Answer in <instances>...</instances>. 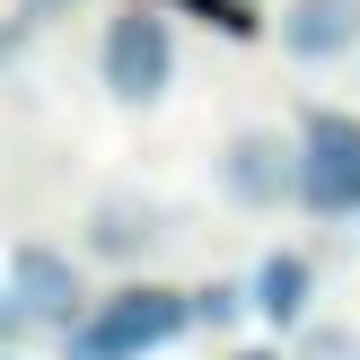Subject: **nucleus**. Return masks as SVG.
<instances>
[{
    "mask_svg": "<svg viewBox=\"0 0 360 360\" xmlns=\"http://www.w3.org/2000/svg\"><path fill=\"white\" fill-rule=\"evenodd\" d=\"M193 334V299L176 281H123V290L88 299V316L62 334V360H150Z\"/></svg>",
    "mask_w": 360,
    "mask_h": 360,
    "instance_id": "nucleus-1",
    "label": "nucleus"
},
{
    "mask_svg": "<svg viewBox=\"0 0 360 360\" xmlns=\"http://www.w3.org/2000/svg\"><path fill=\"white\" fill-rule=\"evenodd\" d=\"M176 27L158 9H105V27H97V88L123 105V115H150V105H167V88H176Z\"/></svg>",
    "mask_w": 360,
    "mask_h": 360,
    "instance_id": "nucleus-2",
    "label": "nucleus"
},
{
    "mask_svg": "<svg viewBox=\"0 0 360 360\" xmlns=\"http://www.w3.org/2000/svg\"><path fill=\"white\" fill-rule=\"evenodd\" d=\"M211 185H220L229 211L246 220H273V211H299V141L281 123H238L211 158Z\"/></svg>",
    "mask_w": 360,
    "mask_h": 360,
    "instance_id": "nucleus-3",
    "label": "nucleus"
},
{
    "mask_svg": "<svg viewBox=\"0 0 360 360\" xmlns=\"http://www.w3.org/2000/svg\"><path fill=\"white\" fill-rule=\"evenodd\" d=\"M299 211L308 220H360V115L299 105Z\"/></svg>",
    "mask_w": 360,
    "mask_h": 360,
    "instance_id": "nucleus-4",
    "label": "nucleus"
},
{
    "mask_svg": "<svg viewBox=\"0 0 360 360\" xmlns=\"http://www.w3.org/2000/svg\"><path fill=\"white\" fill-rule=\"evenodd\" d=\"M9 299H18V316H27L35 334H70L88 316V273H79V255L70 246H44V238H27V246H9Z\"/></svg>",
    "mask_w": 360,
    "mask_h": 360,
    "instance_id": "nucleus-5",
    "label": "nucleus"
},
{
    "mask_svg": "<svg viewBox=\"0 0 360 360\" xmlns=\"http://www.w3.org/2000/svg\"><path fill=\"white\" fill-rule=\"evenodd\" d=\"M79 246L105 273H141V264H158V246H167V211H158L150 193H132V185H105V193H88V211H79Z\"/></svg>",
    "mask_w": 360,
    "mask_h": 360,
    "instance_id": "nucleus-6",
    "label": "nucleus"
},
{
    "mask_svg": "<svg viewBox=\"0 0 360 360\" xmlns=\"http://www.w3.org/2000/svg\"><path fill=\"white\" fill-rule=\"evenodd\" d=\"M264 35L281 44L290 70H334L360 53V0H281Z\"/></svg>",
    "mask_w": 360,
    "mask_h": 360,
    "instance_id": "nucleus-7",
    "label": "nucleus"
},
{
    "mask_svg": "<svg viewBox=\"0 0 360 360\" xmlns=\"http://www.w3.org/2000/svg\"><path fill=\"white\" fill-rule=\"evenodd\" d=\"M246 308H255L273 334H299L316 316V264L299 255V246H273V255L255 264V281H246Z\"/></svg>",
    "mask_w": 360,
    "mask_h": 360,
    "instance_id": "nucleus-8",
    "label": "nucleus"
},
{
    "mask_svg": "<svg viewBox=\"0 0 360 360\" xmlns=\"http://www.w3.org/2000/svg\"><path fill=\"white\" fill-rule=\"evenodd\" d=\"M290 343H299L290 360H360V326H343V316H308Z\"/></svg>",
    "mask_w": 360,
    "mask_h": 360,
    "instance_id": "nucleus-9",
    "label": "nucleus"
},
{
    "mask_svg": "<svg viewBox=\"0 0 360 360\" xmlns=\"http://www.w3.org/2000/svg\"><path fill=\"white\" fill-rule=\"evenodd\" d=\"M185 299H193V326L202 334H229L246 316V281H202V290H185Z\"/></svg>",
    "mask_w": 360,
    "mask_h": 360,
    "instance_id": "nucleus-10",
    "label": "nucleus"
},
{
    "mask_svg": "<svg viewBox=\"0 0 360 360\" xmlns=\"http://www.w3.org/2000/svg\"><path fill=\"white\" fill-rule=\"evenodd\" d=\"M185 9L202 18V27H220V35H264V27H273L264 0H185Z\"/></svg>",
    "mask_w": 360,
    "mask_h": 360,
    "instance_id": "nucleus-11",
    "label": "nucleus"
},
{
    "mask_svg": "<svg viewBox=\"0 0 360 360\" xmlns=\"http://www.w3.org/2000/svg\"><path fill=\"white\" fill-rule=\"evenodd\" d=\"M27 334H35V326H27V316H18V299H9V281H0V343H27Z\"/></svg>",
    "mask_w": 360,
    "mask_h": 360,
    "instance_id": "nucleus-12",
    "label": "nucleus"
},
{
    "mask_svg": "<svg viewBox=\"0 0 360 360\" xmlns=\"http://www.w3.org/2000/svg\"><path fill=\"white\" fill-rule=\"evenodd\" d=\"M220 360H290V352H273V343H238V352H220Z\"/></svg>",
    "mask_w": 360,
    "mask_h": 360,
    "instance_id": "nucleus-13",
    "label": "nucleus"
},
{
    "mask_svg": "<svg viewBox=\"0 0 360 360\" xmlns=\"http://www.w3.org/2000/svg\"><path fill=\"white\" fill-rule=\"evenodd\" d=\"M0 360H27V352H18V343H0Z\"/></svg>",
    "mask_w": 360,
    "mask_h": 360,
    "instance_id": "nucleus-14",
    "label": "nucleus"
},
{
    "mask_svg": "<svg viewBox=\"0 0 360 360\" xmlns=\"http://www.w3.org/2000/svg\"><path fill=\"white\" fill-rule=\"evenodd\" d=\"M35 9H44V0H35Z\"/></svg>",
    "mask_w": 360,
    "mask_h": 360,
    "instance_id": "nucleus-15",
    "label": "nucleus"
}]
</instances>
